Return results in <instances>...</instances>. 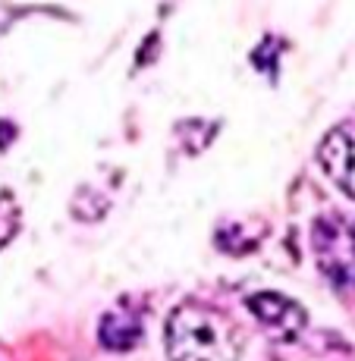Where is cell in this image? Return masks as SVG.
Wrapping results in <instances>:
<instances>
[{"mask_svg":"<svg viewBox=\"0 0 355 361\" xmlns=\"http://www.w3.org/2000/svg\"><path fill=\"white\" fill-rule=\"evenodd\" d=\"M164 345L170 361H239L242 333L224 311L183 302L167 317Z\"/></svg>","mask_w":355,"mask_h":361,"instance_id":"obj_1","label":"cell"},{"mask_svg":"<svg viewBox=\"0 0 355 361\" xmlns=\"http://www.w3.org/2000/svg\"><path fill=\"white\" fill-rule=\"evenodd\" d=\"M311 252L333 289L355 295V224L339 211L318 214L311 224Z\"/></svg>","mask_w":355,"mask_h":361,"instance_id":"obj_2","label":"cell"},{"mask_svg":"<svg viewBox=\"0 0 355 361\" xmlns=\"http://www.w3.org/2000/svg\"><path fill=\"white\" fill-rule=\"evenodd\" d=\"M246 308L252 311V317L261 324V330L267 333L277 343H292V339L302 336V330L308 327V314L296 298L274 293V289H264L246 298Z\"/></svg>","mask_w":355,"mask_h":361,"instance_id":"obj_3","label":"cell"},{"mask_svg":"<svg viewBox=\"0 0 355 361\" xmlns=\"http://www.w3.org/2000/svg\"><path fill=\"white\" fill-rule=\"evenodd\" d=\"M318 164L346 198L355 201V123L333 126L318 145Z\"/></svg>","mask_w":355,"mask_h":361,"instance_id":"obj_4","label":"cell"},{"mask_svg":"<svg viewBox=\"0 0 355 361\" xmlns=\"http://www.w3.org/2000/svg\"><path fill=\"white\" fill-rule=\"evenodd\" d=\"M97 339H101V345L110 352H129L132 345L142 339V317L132 308H126V305H116V308H110L107 314L101 317Z\"/></svg>","mask_w":355,"mask_h":361,"instance_id":"obj_5","label":"cell"}]
</instances>
